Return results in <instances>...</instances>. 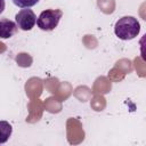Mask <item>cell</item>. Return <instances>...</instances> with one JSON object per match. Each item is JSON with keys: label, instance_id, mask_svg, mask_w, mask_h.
Wrapping results in <instances>:
<instances>
[{"label": "cell", "instance_id": "1", "mask_svg": "<svg viewBox=\"0 0 146 146\" xmlns=\"http://www.w3.org/2000/svg\"><path fill=\"white\" fill-rule=\"evenodd\" d=\"M140 31V24L137 18L132 16H124L121 17L115 22L114 25V33L115 35L124 41L135 39Z\"/></svg>", "mask_w": 146, "mask_h": 146}, {"label": "cell", "instance_id": "2", "mask_svg": "<svg viewBox=\"0 0 146 146\" xmlns=\"http://www.w3.org/2000/svg\"><path fill=\"white\" fill-rule=\"evenodd\" d=\"M63 11L60 9H46L36 18V25L42 31H52L57 27Z\"/></svg>", "mask_w": 146, "mask_h": 146}, {"label": "cell", "instance_id": "3", "mask_svg": "<svg viewBox=\"0 0 146 146\" xmlns=\"http://www.w3.org/2000/svg\"><path fill=\"white\" fill-rule=\"evenodd\" d=\"M15 23L21 30L30 31L36 24V16L32 9H22L15 16Z\"/></svg>", "mask_w": 146, "mask_h": 146}, {"label": "cell", "instance_id": "4", "mask_svg": "<svg viewBox=\"0 0 146 146\" xmlns=\"http://www.w3.org/2000/svg\"><path fill=\"white\" fill-rule=\"evenodd\" d=\"M17 29L18 27H17L15 22H13L8 18L0 19V38L1 39L11 38L17 32Z\"/></svg>", "mask_w": 146, "mask_h": 146}, {"label": "cell", "instance_id": "5", "mask_svg": "<svg viewBox=\"0 0 146 146\" xmlns=\"http://www.w3.org/2000/svg\"><path fill=\"white\" fill-rule=\"evenodd\" d=\"M13 128L7 121H0V144H5L11 136Z\"/></svg>", "mask_w": 146, "mask_h": 146}, {"label": "cell", "instance_id": "6", "mask_svg": "<svg viewBox=\"0 0 146 146\" xmlns=\"http://www.w3.org/2000/svg\"><path fill=\"white\" fill-rule=\"evenodd\" d=\"M13 1L17 7H21V8H30L35 6L39 2V0H13Z\"/></svg>", "mask_w": 146, "mask_h": 146}, {"label": "cell", "instance_id": "7", "mask_svg": "<svg viewBox=\"0 0 146 146\" xmlns=\"http://www.w3.org/2000/svg\"><path fill=\"white\" fill-rule=\"evenodd\" d=\"M5 10V0H0V14Z\"/></svg>", "mask_w": 146, "mask_h": 146}]
</instances>
